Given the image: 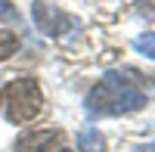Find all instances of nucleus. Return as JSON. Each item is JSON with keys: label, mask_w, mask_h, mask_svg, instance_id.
Segmentation results:
<instances>
[{"label": "nucleus", "mask_w": 155, "mask_h": 152, "mask_svg": "<svg viewBox=\"0 0 155 152\" xmlns=\"http://www.w3.org/2000/svg\"><path fill=\"white\" fill-rule=\"evenodd\" d=\"M59 152H71V149H59Z\"/></svg>", "instance_id": "nucleus-9"}, {"label": "nucleus", "mask_w": 155, "mask_h": 152, "mask_svg": "<svg viewBox=\"0 0 155 152\" xmlns=\"http://www.w3.org/2000/svg\"><path fill=\"white\" fill-rule=\"evenodd\" d=\"M134 152H155V143H143V146H137Z\"/></svg>", "instance_id": "nucleus-8"}, {"label": "nucleus", "mask_w": 155, "mask_h": 152, "mask_svg": "<svg viewBox=\"0 0 155 152\" xmlns=\"http://www.w3.org/2000/svg\"><path fill=\"white\" fill-rule=\"evenodd\" d=\"M149 93H152V81L134 68H124V71H109L87 93L84 103L90 115H124V112L143 109Z\"/></svg>", "instance_id": "nucleus-1"}, {"label": "nucleus", "mask_w": 155, "mask_h": 152, "mask_svg": "<svg viewBox=\"0 0 155 152\" xmlns=\"http://www.w3.org/2000/svg\"><path fill=\"white\" fill-rule=\"evenodd\" d=\"M41 109H44V93L34 78H16L0 90V112L12 124L31 121Z\"/></svg>", "instance_id": "nucleus-2"}, {"label": "nucleus", "mask_w": 155, "mask_h": 152, "mask_svg": "<svg viewBox=\"0 0 155 152\" xmlns=\"http://www.w3.org/2000/svg\"><path fill=\"white\" fill-rule=\"evenodd\" d=\"M134 50H137V53H143V56H149V59H155V31H143V34H137Z\"/></svg>", "instance_id": "nucleus-7"}, {"label": "nucleus", "mask_w": 155, "mask_h": 152, "mask_svg": "<svg viewBox=\"0 0 155 152\" xmlns=\"http://www.w3.org/2000/svg\"><path fill=\"white\" fill-rule=\"evenodd\" d=\"M78 149L81 152H106V140L96 127H81L78 131Z\"/></svg>", "instance_id": "nucleus-5"}, {"label": "nucleus", "mask_w": 155, "mask_h": 152, "mask_svg": "<svg viewBox=\"0 0 155 152\" xmlns=\"http://www.w3.org/2000/svg\"><path fill=\"white\" fill-rule=\"evenodd\" d=\"M31 16H34V25L44 34H50V37H59V34H65L68 28H74V19L68 16V12H62L53 0H34Z\"/></svg>", "instance_id": "nucleus-3"}, {"label": "nucleus", "mask_w": 155, "mask_h": 152, "mask_svg": "<svg viewBox=\"0 0 155 152\" xmlns=\"http://www.w3.org/2000/svg\"><path fill=\"white\" fill-rule=\"evenodd\" d=\"M56 137V131H25L16 140V152H50V143Z\"/></svg>", "instance_id": "nucleus-4"}, {"label": "nucleus", "mask_w": 155, "mask_h": 152, "mask_svg": "<svg viewBox=\"0 0 155 152\" xmlns=\"http://www.w3.org/2000/svg\"><path fill=\"white\" fill-rule=\"evenodd\" d=\"M12 53H19V37L6 28H0V59H9Z\"/></svg>", "instance_id": "nucleus-6"}]
</instances>
